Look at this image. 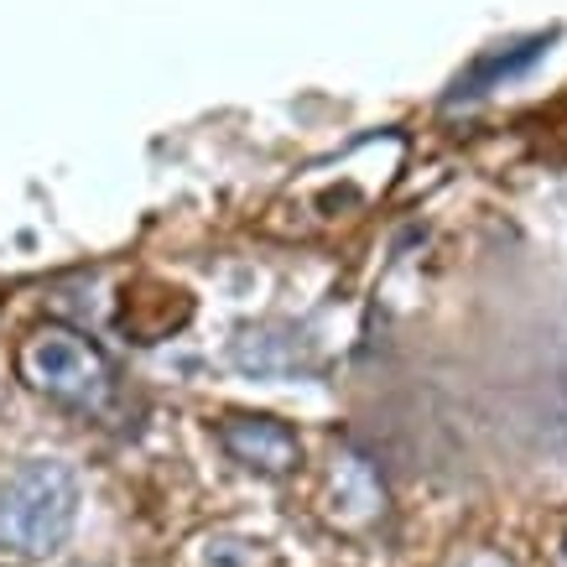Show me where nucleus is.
<instances>
[{
    "instance_id": "nucleus-2",
    "label": "nucleus",
    "mask_w": 567,
    "mask_h": 567,
    "mask_svg": "<svg viewBox=\"0 0 567 567\" xmlns=\"http://www.w3.org/2000/svg\"><path fill=\"white\" fill-rule=\"evenodd\" d=\"M17 375L37 395H48L58 406H79V412H100L110 391H115V370L104 360V349L58 323L37 328L17 349Z\"/></svg>"
},
{
    "instance_id": "nucleus-1",
    "label": "nucleus",
    "mask_w": 567,
    "mask_h": 567,
    "mask_svg": "<svg viewBox=\"0 0 567 567\" xmlns=\"http://www.w3.org/2000/svg\"><path fill=\"white\" fill-rule=\"evenodd\" d=\"M79 516V474L63 458H32L0 484V547L48 557L69 542Z\"/></svg>"
},
{
    "instance_id": "nucleus-3",
    "label": "nucleus",
    "mask_w": 567,
    "mask_h": 567,
    "mask_svg": "<svg viewBox=\"0 0 567 567\" xmlns=\"http://www.w3.org/2000/svg\"><path fill=\"white\" fill-rule=\"evenodd\" d=\"M219 437L245 468H260V474H287L302 458L297 432L276 416H235V422H224Z\"/></svg>"
}]
</instances>
